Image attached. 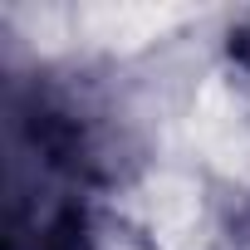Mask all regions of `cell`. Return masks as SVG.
Instances as JSON below:
<instances>
[{
  "label": "cell",
  "instance_id": "6da1fadb",
  "mask_svg": "<svg viewBox=\"0 0 250 250\" xmlns=\"http://www.w3.org/2000/svg\"><path fill=\"white\" fill-rule=\"evenodd\" d=\"M10 250H79L88 230V157L74 118L10 103Z\"/></svg>",
  "mask_w": 250,
  "mask_h": 250
}]
</instances>
